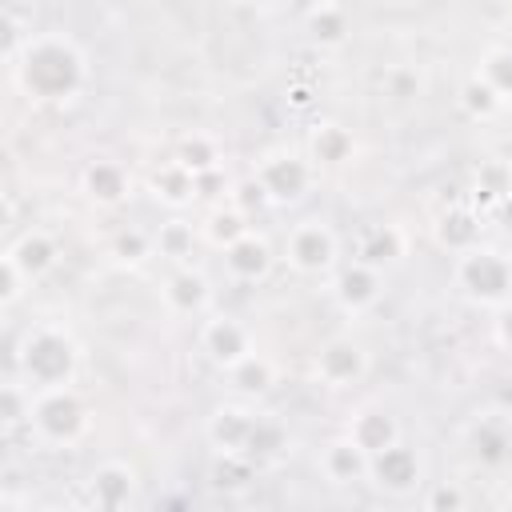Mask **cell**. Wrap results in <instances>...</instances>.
Instances as JSON below:
<instances>
[{"mask_svg": "<svg viewBox=\"0 0 512 512\" xmlns=\"http://www.w3.org/2000/svg\"><path fill=\"white\" fill-rule=\"evenodd\" d=\"M12 64V80L28 100L40 104H68L80 96V88L88 84V60L84 52L60 36V32H44V36H28V44L20 48Z\"/></svg>", "mask_w": 512, "mask_h": 512, "instance_id": "6da1fadb", "label": "cell"}, {"mask_svg": "<svg viewBox=\"0 0 512 512\" xmlns=\"http://www.w3.org/2000/svg\"><path fill=\"white\" fill-rule=\"evenodd\" d=\"M16 364H20V376L36 392L40 388H60V384L76 380L80 348L60 324H36V328L24 332V340L16 348Z\"/></svg>", "mask_w": 512, "mask_h": 512, "instance_id": "7a4b0ae2", "label": "cell"}, {"mask_svg": "<svg viewBox=\"0 0 512 512\" xmlns=\"http://www.w3.org/2000/svg\"><path fill=\"white\" fill-rule=\"evenodd\" d=\"M28 424L36 428V436L44 444L72 448L88 432V404H84V396L72 384L40 388L36 400H32V420Z\"/></svg>", "mask_w": 512, "mask_h": 512, "instance_id": "3957f363", "label": "cell"}, {"mask_svg": "<svg viewBox=\"0 0 512 512\" xmlns=\"http://www.w3.org/2000/svg\"><path fill=\"white\" fill-rule=\"evenodd\" d=\"M456 284L464 288V296L472 304L500 308L512 300V260L500 248L476 244L456 256Z\"/></svg>", "mask_w": 512, "mask_h": 512, "instance_id": "277c9868", "label": "cell"}, {"mask_svg": "<svg viewBox=\"0 0 512 512\" xmlns=\"http://www.w3.org/2000/svg\"><path fill=\"white\" fill-rule=\"evenodd\" d=\"M252 176L264 184V192H268V200H272V204H296V200L312 188L316 164H312L308 156H300V152L280 148V152L260 156V164H256V172H252Z\"/></svg>", "mask_w": 512, "mask_h": 512, "instance_id": "5b68a950", "label": "cell"}, {"mask_svg": "<svg viewBox=\"0 0 512 512\" xmlns=\"http://www.w3.org/2000/svg\"><path fill=\"white\" fill-rule=\"evenodd\" d=\"M336 252H340L336 232L324 220H300V224H292V232L284 240V260L304 276L328 272L336 264Z\"/></svg>", "mask_w": 512, "mask_h": 512, "instance_id": "8992f818", "label": "cell"}, {"mask_svg": "<svg viewBox=\"0 0 512 512\" xmlns=\"http://www.w3.org/2000/svg\"><path fill=\"white\" fill-rule=\"evenodd\" d=\"M368 372V348L352 336H332L316 352V380L328 388H348L360 384Z\"/></svg>", "mask_w": 512, "mask_h": 512, "instance_id": "52a82bcc", "label": "cell"}, {"mask_svg": "<svg viewBox=\"0 0 512 512\" xmlns=\"http://www.w3.org/2000/svg\"><path fill=\"white\" fill-rule=\"evenodd\" d=\"M368 480H372L376 488H384V492H396V496L412 492V488L424 480L420 452H416L412 444H404V440L380 448V452L368 460Z\"/></svg>", "mask_w": 512, "mask_h": 512, "instance_id": "ba28073f", "label": "cell"}, {"mask_svg": "<svg viewBox=\"0 0 512 512\" xmlns=\"http://www.w3.org/2000/svg\"><path fill=\"white\" fill-rule=\"evenodd\" d=\"M200 352L216 364V368H232L236 360H244L252 352V332L236 320V316H208L200 328Z\"/></svg>", "mask_w": 512, "mask_h": 512, "instance_id": "9c48e42d", "label": "cell"}, {"mask_svg": "<svg viewBox=\"0 0 512 512\" xmlns=\"http://www.w3.org/2000/svg\"><path fill=\"white\" fill-rule=\"evenodd\" d=\"M272 264H276V252H272V244H268V236H260V232H244L240 240H232L228 248H224V272L236 280V284H256V280H264L268 272H272Z\"/></svg>", "mask_w": 512, "mask_h": 512, "instance_id": "30bf717a", "label": "cell"}, {"mask_svg": "<svg viewBox=\"0 0 512 512\" xmlns=\"http://www.w3.org/2000/svg\"><path fill=\"white\" fill-rule=\"evenodd\" d=\"M332 292H336L340 308L356 316V312H368V308L380 300L384 276H380V268H372V264H364V260H352V264H344V268L336 272Z\"/></svg>", "mask_w": 512, "mask_h": 512, "instance_id": "8fae6325", "label": "cell"}, {"mask_svg": "<svg viewBox=\"0 0 512 512\" xmlns=\"http://www.w3.org/2000/svg\"><path fill=\"white\" fill-rule=\"evenodd\" d=\"M260 412L244 408V404H220L212 416H208V440L220 456L228 452H244L248 456V440H252V428H256Z\"/></svg>", "mask_w": 512, "mask_h": 512, "instance_id": "7c38bea8", "label": "cell"}, {"mask_svg": "<svg viewBox=\"0 0 512 512\" xmlns=\"http://www.w3.org/2000/svg\"><path fill=\"white\" fill-rule=\"evenodd\" d=\"M88 496L96 508H128L136 500V472L124 460H104L88 476Z\"/></svg>", "mask_w": 512, "mask_h": 512, "instance_id": "4fadbf2b", "label": "cell"}, {"mask_svg": "<svg viewBox=\"0 0 512 512\" xmlns=\"http://www.w3.org/2000/svg\"><path fill=\"white\" fill-rule=\"evenodd\" d=\"M4 252L24 268L28 280L48 276V272L56 268V260H60V244H56V236L44 232V228H28V232H20Z\"/></svg>", "mask_w": 512, "mask_h": 512, "instance_id": "5bb4252c", "label": "cell"}, {"mask_svg": "<svg viewBox=\"0 0 512 512\" xmlns=\"http://www.w3.org/2000/svg\"><path fill=\"white\" fill-rule=\"evenodd\" d=\"M348 436H352L368 456H376L380 448H388V444L400 440V424H396V416H392L388 408L364 404V408H356V412L348 416Z\"/></svg>", "mask_w": 512, "mask_h": 512, "instance_id": "9a60e30c", "label": "cell"}, {"mask_svg": "<svg viewBox=\"0 0 512 512\" xmlns=\"http://www.w3.org/2000/svg\"><path fill=\"white\" fill-rule=\"evenodd\" d=\"M368 452L344 432V436H336V440H328L324 444V452H320V472H324V480H332V484H356V480H368Z\"/></svg>", "mask_w": 512, "mask_h": 512, "instance_id": "2e32d148", "label": "cell"}, {"mask_svg": "<svg viewBox=\"0 0 512 512\" xmlns=\"http://www.w3.org/2000/svg\"><path fill=\"white\" fill-rule=\"evenodd\" d=\"M352 156H356V136L344 124H336V120L312 124V132H308V160L316 168H340Z\"/></svg>", "mask_w": 512, "mask_h": 512, "instance_id": "e0dca14e", "label": "cell"}, {"mask_svg": "<svg viewBox=\"0 0 512 512\" xmlns=\"http://www.w3.org/2000/svg\"><path fill=\"white\" fill-rule=\"evenodd\" d=\"M480 232H484V220H480V212L468 208V204H456V208L440 212L436 224H432L436 244L448 248V252H456V256L468 252V248H476V244H480Z\"/></svg>", "mask_w": 512, "mask_h": 512, "instance_id": "ac0fdd59", "label": "cell"}, {"mask_svg": "<svg viewBox=\"0 0 512 512\" xmlns=\"http://www.w3.org/2000/svg\"><path fill=\"white\" fill-rule=\"evenodd\" d=\"M164 304L176 312V316H200L208 304H212V284L204 272L196 268H176L168 280H164Z\"/></svg>", "mask_w": 512, "mask_h": 512, "instance_id": "d6986e66", "label": "cell"}, {"mask_svg": "<svg viewBox=\"0 0 512 512\" xmlns=\"http://www.w3.org/2000/svg\"><path fill=\"white\" fill-rule=\"evenodd\" d=\"M84 192H88V200L100 204V208H116V204H124L128 192H132L128 168L116 164V160H92V164L84 168Z\"/></svg>", "mask_w": 512, "mask_h": 512, "instance_id": "ffe728a7", "label": "cell"}, {"mask_svg": "<svg viewBox=\"0 0 512 512\" xmlns=\"http://www.w3.org/2000/svg\"><path fill=\"white\" fill-rule=\"evenodd\" d=\"M148 192H152L160 204H168V208H184L188 200H196V172L184 168V164L172 156V160H164L160 168H152Z\"/></svg>", "mask_w": 512, "mask_h": 512, "instance_id": "44dd1931", "label": "cell"}, {"mask_svg": "<svg viewBox=\"0 0 512 512\" xmlns=\"http://www.w3.org/2000/svg\"><path fill=\"white\" fill-rule=\"evenodd\" d=\"M472 452L480 464L488 468H500L508 456H512V428L504 416H480L472 424Z\"/></svg>", "mask_w": 512, "mask_h": 512, "instance_id": "7402d4cb", "label": "cell"}, {"mask_svg": "<svg viewBox=\"0 0 512 512\" xmlns=\"http://www.w3.org/2000/svg\"><path fill=\"white\" fill-rule=\"evenodd\" d=\"M404 232L396 228V224H372V228H364V236H360V244H356V260H364V264H372V268H388V264H396L400 256H404Z\"/></svg>", "mask_w": 512, "mask_h": 512, "instance_id": "603a6c76", "label": "cell"}, {"mask_svg": "<svg viewBox=\"0 0 512 512\" xmlns=\"http://www.w3.org/2000/svg\"><path fill=\"white\" fill-rule=\"evenodd\" d=\"M304 28H308V40H312V44H320V48H340V44L348 40V12H344L340 4H332V0H320V4L308 8Z\"/></svg>", "mask_w": 512, "mask_h": 512, "instance_id": "cb8c5ba5", "label": "cell"}, {"mask_svg": "<svg viewBox=\"0 0 512 512\" xmlns=\"http://www.w3.org/2000/svg\"><path fill=\"white\" fill-rule=\"evenodd\" d=\"M228 380H232V388L240 396H264L276 384V364L268 356H260V352H248L244 360H236L228 368Z\"/></svg>", "mask_w": 512, "mask_h": 512, "instance_id": "d4e9b609", "label": "cell"}, {"mask_svg": "<svg viewBox=\"0 0 512 512\" xmlns=\"http://www.w3.org/2000/svg\"><path fill=\"white\" fill-rule=\"evenodd\" d=\"M508 196H512V164L508 160H484L476 168V180H472V200L480 208H496Z\"/></svg>", "mask_w": 512, "mask_h": 512, "instance_id": "484cf974", "label": "cell"}, {"mask_svg": "<svg viewBox=\"0 0 512 512\" xmlns=\"http://www.w3.org/2000/svg\"><path fill=\"white\" fill-rule=\"evenodd\" d=\"M248 228H252V224H248V212H240L236 204H228V208L220 204V208H212L208 220H204V240L224 252V248H228L232 240H240Z\"/></svg>", "mask_w": 512, "mask_h": 512, "instance_id": "4316f807", "label": "cell"}, {"mask_svg": "<svg viewBox=\"0 0 512 512\" xmlns=\"http://www.w3.org/2000/svg\"><path fill=\"white\" fill-rule=\"evenodd\" d=\"M460 108H464L472 120H492V116L504 108V96L476 72V76H468V80L460 84Z\"/></svg>", "mask_w": 512, "mask_h": 512, "instance_id": "83f0119b", "label": "cell"}, {"mask_svg": "<svg viewBox=\"0 0 512 512\" xmlns=\"http://www.w3.org/2000/svg\"><path fill=\"white\" fill-rule=\"evenodd\" d=\"M176 160H180L184 168H192L196 176H200V172H212V168H220V144H216L208 132H188V136L180 140V148H176Z\"/></svg>", "mask_w": 512, "mask_h": 512, "instance_id": "f1b7e54d", "label": "cell"}, {"mask_svg": "<svg viewBox=\"0 0 512 512\" xmlns=\"http://www.w3.org/2000/svg\"><path fill=\"white\" fill-rule=\"evenodd\" d=\"M192 248H196V228L188 224V220H164L160 224V232H156V252L164 256V260H188L192 256Z\"/></svg>", "mask_w": 512, "mask_h": 512, "instance_id": "f546056e", "label": "cell"}, {"mask_svg": "<svg viewBox=\"0 0 512 512\" xmlns=\"http://www.w3.org/2000/svg\"><path fill=\"white\" fill-rule=\"evenodd\" d=\"M476 72H480L504 100L512 96V48H488Z\"/></svg>", "mask_w": 512, "mask_h": 512, "instance_id": "4dcf8cb0", "label": "cell"}, {"mask_svg": "<svg viewBox=\"0 0 512 512\" xmlns=\"http://www.w3.org/2000/svg\"><path fill=\"white\" fill-rule=\"evenodd\" d=\"M152 248H156V236H148V232H140V228H124V232H116V240H112V256H116L120 264H140V260L152 256Z\"/></svg>", "mask_w": 512, "mask_h": 512, "instance_id": "1f68e13d", "label": "cell"}, {"mask_svg": "<svg viewBox=\"0 0 512 512\" xmlns=\"http://www.w3.org/2000/svg\"><path fill=\"white\" fill-rule=\"evenodd\" d=\"M32 400H36V388H32V384H4V392H0L4 424L16 428V424L32 420Z\"/></svg>", "mask_w": 512, "mask_h": 512, "instance_id": "d6a6232c", "label": "cell"}, {"mask_svg": "<svg viewBox=\"0 0 512 512\" xmlns=\"http://www.w3.org/2000/svg\"><path fill=\"white\" fill-rule=\"evenodd\" d=\"M280 448H284V428H280L276 420L260 416L256 428H252V440H248V456L260 460V456H272V452H280Z\"/></svg>", "mask_w": 512, "mask_h": 512, "instance_id": "836d02e7", "label": "cell"}, {"mask_svg": "<svg viewBox=\"0 0 512 512\" xmlns=\"http://www.w3.org/2000/svg\"><path fill=\"white\" fill-rule=\"evenodd\" d=\"M28 284H32V280L24 276V268L4 252V256H0V304H4V308H12V304L24 296V288H28Z\"/></svg>", "mask_w": 512, "mask_h": 512, "instance_id": "e575fe53", "label": "cell"}, {"mask_svg": "<svg viewBox=\"0 0 512 512\" xmlns=\"http://www.w3.org/2000/svg\"><path fill=\"white\" fill-rule=\"evenodd\" d=\"M264 200H268V192H264V184H260L256 176L236 180V184H232V192H228V204H236L240 212H252V208H260Z\"/></svg>", "mask_w": 512, "mask_h": 512, "instance_id": "d590c367", "label": "cell"}, {"mask_svg": "<svg viewBox=\"0 0 512 512\" xmlns=\"http://www.w3.org/2000/svg\"><path fill=\"white\" fill-rule=\"evenodd\" d=\"M424 504H428L432 512H456V508H464V492H460L456 484H436V488L424 496Z\"/></svg>", "mask_w": 512, "mask_h": 512, "instance_id": "8d00e7d4", "label": "cell"}, {"mask_svg": "<svg viewBox=\"0 0 512 512\" xmlns=\"http://www.w3.org/2000/svg\"><path fill=\"white\" fill-rule=\"evenodd\" d=\"M492 332H496V344H500L504 352H512V300L496 308V324H492Z\"/></svg>", "mask_w": 512, "mask_h": 512, "instance_id": "74e56055", "label": "cell"}, {"mask_svg": "<svg viewBox=\"0 0 512 512\" xmlns=\"http://www.w3.org/2000/svg\"><path fill=\"white\" fill-rule=\"evenodd\" d=\"M492 212L500 216V224H504V228H512V196H508V200H500Z\"/></svg>", "mask_w": 512, "mask_h": 512, "instance_id": "f35d334b", "label": "cell"}, {"mask_svg": "<svg viewBox=\"0 0 512 512\" xmlns=\"http://www.w3.org/2000/svg\"><path fill=\"white\" fill-rule=\"evenodd\" d=\"M292 104L296 108H308L312 104V88H292Z\"/></svg>", "mask_w": 512, "mask_h": 512, "instance_id": "ab89813d", "label": "cell"}, {"mask_svg": "<svg viewBox=\"0 0 512 512\" xmlns=\"http://www.w3.org/2000/svg\"><path fill=\"white\" fill-rule=\"evenodd\" d=\"M504 504H508V508H512V492H508V500H504Z\"/></svg>", "mask_w": 512, "mask_h": 512, "instance_id": "60d3db41", "label": "cell"}, {"mask_svg": "<svg viewBox=\"0 0 512 512\" xmlns=\"http://www.w3.org/2000/svg\"><path fill=\"white\" fill-rule=\"evenodd\" d=\"M384 4H400V0H384Z\"/></svg>", "mask_w": 512, "mask_h": 512, "instance_id": "b9f144b4", "label": "cell"}]
</instances>
